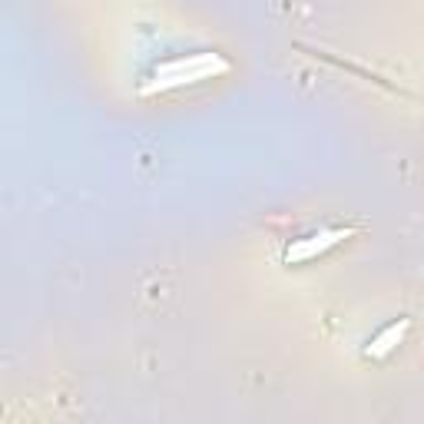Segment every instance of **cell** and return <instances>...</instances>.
Returning a JSON list of instances; mask_svg holds the SVG:
<instances>
[{"instance_id":"1","label":"cell","mask_w":424,"mask_h":424,"mask_svg":"<svg viewBox=\"0 0 424 424\" xmlns=\"http://www.w3.org/2000/svg\"><path fill=\"white\" fill-rule=\"evenodd\" d=\"M351 229H335V232H325V236H315L318 242H299V246H292V249L285 252L288 262H302V259H312L315 252H322L325 246H335L338 239H348Z\"/></svg>"},{"instance_id":"2","label":"cell","mask_w":424,"mask_h":424,"mask_svg":"<svg viewBox=\"0 0 424 424\" xmlns=\"http://www.w3.org/2000/svg\"><path fill=\"white\" fill-rule=\"evenodd\" d=\"M404 328H408V318H401V322L388 325L385 332H381V335H378L372 345H368V355H385V351L391 348V341H395V338H401V332H404Z\"/></svg>"}]
</instances>
